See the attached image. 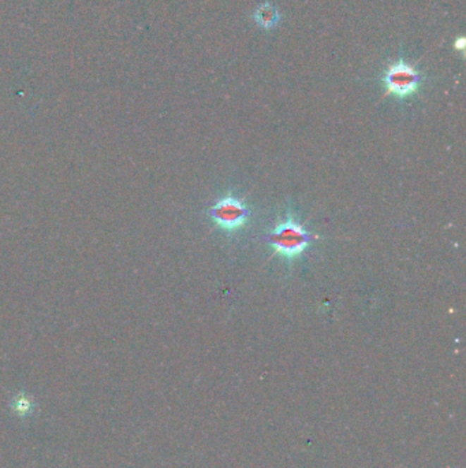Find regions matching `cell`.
<instances>
[{"mask_svg":"<svg viewBox=\"0 0 466 468\" xmlns=\"http://www.w3.org/2000/svg\"><path fill=\"white\" fill-rule=\"evenodd\" d=\"M314 237L304 224L298 222L291 214L266 234V241L274 253L288 262H294L307 252Z\"/></svg>","mask_w":466,"mask_h":468,"instance_id":"obj_1","label":"cell"},{"mask_svg":"<svg viewBox=\"0 0 466 468\" xmlns=\"http://www.w3.org/2000/svg\"><path fill=\"white\" fill-rule=\"evenodd\" d=\"M424 78V74L417 67L400 58L386 67L381 76V84L387 95L398 100H406L419 93Z\"/></svg>","mask_w":466,"mask_h":468,"instance_id":"obj_2","label":"cell"},{"mask_svg":"<svg viewBox=\"0 0 466 468\" xmlns=\"http://www.w3.org/2000/svg\"><path fill=\"white\" fill-rule=\"evenodd\" d=\"M209 218L226 233H235L244 227L250 218V210L235 196H224L208 211Z\"/></svg>","mask_w":466,"mask_h":468,"instance_id":"obj_3","label":"cell"},{"mask_svg":"<svg viewBox=\"0 0 466 468\" xmlns=\"http://www.w3.org/2000/svg\"><path fill=\"white\" fill-rule=\"evenodd\" d=\"M253 20L260 28L272 30L281 23V14L271 1H263L255 11Z\"/></svg>","mask_w":466,"mask_h":468,"instance_id":"obj_4","label":"cell"}]
</instances>
